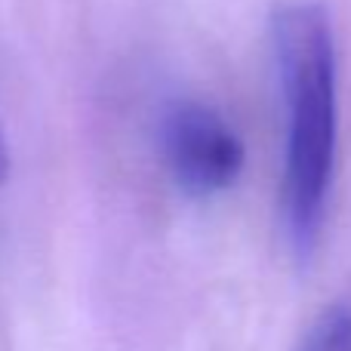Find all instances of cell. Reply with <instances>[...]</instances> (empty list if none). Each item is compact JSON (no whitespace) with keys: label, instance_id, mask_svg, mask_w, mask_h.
<instances>
[{"label":"cell","instance_id":"1","mask_svg":"<svg viewBox=\"0 0 351 351\" xmlns=\"http://www.w3.org/2000/svg\"><path fill=\"white\" fill-rule=\"evenodd\" d=\"M271 56L280 96V210L293 253H315L327 219L339 148V62L330 12L293 0L271 16Z\"/></svg>","mask_w":351,"mask_h":351},{"label":"cell","instance_id":"3","mask_svg":"<svg viewBox=\"0 0 351 351\" xmlns=\"http://www.w3.org/2000/svg\"><path fill=\"white\" fill-rule=\"evenodd\" d=\"M296 351H351V305L324 311Z\"/></svg>","mask_w":351,"mask_h":351},{"label":"cell","instance_id":"4","mask_svg":"<svg viewBox=\"0 0 351 351\" xmlns=\"http://www.w3.org/2000/svg\"><path fill=\"white\" fill-rule=\"evenodd\" d=\"M10 170H12V158H10V142H6V133H3V123H0V185L10 179Z\"/></svg>","mask_w":351,"mask_h":351},{"label":"cell","instance_id":"2","mask_svg":"<svg viewBox=\"0 0 351 351\" xmlns=\"http://www.w3.org/2000/svg\"><path fill=\"white\" fill-rule=\"evenodd\" d=\"M158 152L188 197H216L243 173L247 148L237 130L200 99H173L158 114Z\"/></svg>","mask_w":351,"mask_h":351}]
</instances>
